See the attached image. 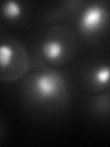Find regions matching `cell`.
I'll return each instance as SVG.
<instances>
[{"mask_svg":"<svg viewBox=\"0 0 110 147\" xmlns=\"http://www.w3.org/2000/svg\"><path fill=\"white\" fill-rule=\"evenodd\" d=\"M62 86V80L55 74H43L35 80V89L43 98H52L59 93Z\"/></svg>","mask_w":110,"mask_h":147,"instance_id":"obj_1","label":"cell"},{"mask_svg":"<svg viewBox=\"0 0 110 147\" xmlns=\"http://www.w3.org/2000/svg\"><path fill=\"white\" fill-rule=\"evenodd\" d=\"M105 11L98 6L88 7L81 18V28L84 31L94 32L102 25L104 21Z\"/></svg>","mask_w":110,"mask_h":147,"instance_id":"obj_2","label":"cell"},{"mask_svg":"<svg viewBox=\"0 0 110 147\" xmlns=\"http://www.w3.org/2000/svg\"><path fill=\"white\" fill-rule=\"evenodd\" d=\"M42 52L46 57L50 60L58 59L63 53L62 44L57 40H48L42 46Z\"/></svg>","mask_w":110,"mask_h":147,"instance_id":"obj_3","label":"cell"},{"mask_svg":"<svg viewBox=\"0 0 110 147\" xmlns=\"http://www.w3.org/2000/svg\"><path fill=\"white\" fill-rule=\"evenodd\" d=\"M4 15L8 18H17L22 13L21 7L16 1H7L3 6Z\"/></svg>","mask_w":110,"mask_h":147,"instance_id":"obj_4","label":"cell"},{"mask_svg":"<svg viewBox=\"0 0 110 147\" xmlns=\"http://www.w3.org/2000/svg\"><path fill=\"white\" fill-rule=\"evenodd\" d=\"M13 50L8 45H0V67L5 68L12 62Z\"/></svg>","mask_w":110,"mask_h":147,"instance_id":"obj_5","label":"cell"},{"mask_svg":"<svg viewBox=\"0 0 110 147\" xmlns=\"http://www.w3.org/2000/svg\"><path fill=\"white\" fill-rule=\"evenodd\" d=\"M95 80L99 85H105L109 80V68L107 66L101 67L95 73Z\"/></svg>","mask_w":110,"mask_h":147,"instance_id":"obj_6","label":"cell"}]
</instances>
